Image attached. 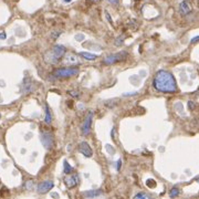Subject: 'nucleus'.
Listing matches in <instances>:
<instances>
[{
  "mask_svg": "<svg viewBox=\"0 0 199 199\" xmlns=\"http://www.w3.org/2000/svg\"><path fill=\"white\" fill-rule=\"evenodd\" d=\"M83 195L85 197H99V195H102V190H99V189H96V190H88V191H85V193H83Z\"/></svg>",
  "mask_w": 199,
  "mask_h": 199,
  "instance_id": "obj_11",
  "label": "nucleus"
},
{
  "mask_svg": "<svg viewBox=\"0 0 199 199\" xmlns=\"http://www.w3.org/2000/svg\"><path fill=\"white\" fill-rule=\"evenodd\" d=\"M76 74H79V69L76 68H62V69H57L53 72V75L55 77H60V79L71 77Z\"/></svg>",
  "mask_w": 199,
  "mask_h": 199,
  "instance_id": "obj_3",
  "label": "nucleus"
},
{
  "mask_svg": "<svg viewBox=\"0 0 199 199\" xmlns=\"http://www.w3.org/2000/svg\"><path fill=\"white\" fill-rule=\"evenodd\" d=\"M117 165H116V168L119 169V167H121V160H119V163H116Z\"/></svg>",
  "mask_w": 199,
  "mask_h": 199,
  "instance_id": "obj_23",
  "label": "nucleus"
},
{
  "mask_svg": "<svg viewBox=\"0 0 199 199\" xmlns=\"http://www.w3.org/2000/svg\"><path fill=\"white\" fill-rule=\"evenodd\" d=\"M53 186H54L53 181H51V180H45V181H42L41 184H39L38 187H37V191H38L39 193H45L49 190H51L53 188Z\"/></svg>",
  "mask_w": 199,
  "mask_h": 199,
  "instance_id": "obj_6",
  "label": "nucleus"
},
{
  "mask_svg": "<svg viewBox=\"0 0 199 199\" xmlns=\"http://www.w3.org/2000/svg\"><path fill=\"white\" fill-rule=\"evenodd\" d=\"M190 6H189V3H188V1H182L181 3H180V11H181V14H187L190 12Z\"/></svg>",
  "mask_w": 199,
  "mask_h": 199,
  "instance_id": "obj_10",
  "label": "nucleus"
},
{
  "mask_svg": "<svg viewBox=\"0 0 199 199\" xmlns=\"http://www.w3.org/2000/svg\"><path fill=\"white\" fill-rule=\"evenodd\" d=\"M64 53H65V48L63 45L58 44V45H55L51 51H49L45 54V58L44 59H45V61L50 62V63H55V62H58L63 57Z\"/></svg>",
  "mask_w": 199,
  "mask_h": 199,
  "instance_id": "obj_2",
  "label": "nucleus"
},
{
  "mask_svg": "<svg viewBox=\"0 0 199 199\" xmlns=\"http://www.w3.org/2000/svg\"><path fill=\"white\" fill-rule=\"evenodd\" d=\"M127 52H119V53H114V54L107 55L106 58L104 59L103 63L104 64H114L116 62H121V61L125 60L127 57Z\"/></svg>",
  "mask_w": 199,
  "mask_h": 199,
  "instance_id": "obj_4",
  "label": "nucleus"
},
{
  "mask_svg": "<svg viewBox=\"0 0 199 199\" xmlns=\"http://www.w3.org/2000/svg\"><path fill=\"white\" fill-rule=\"evenodd\" d=\"M69 93L71 94V95H73V96H79V94H76V92L75 91H70Z\"/></svg>",
  "mask_w": 199,
  "mask_h": 199,
  "instance_id": "obj_21",
  "label": "nucleus"
},
{
  "mask_svg": "<svg viewBox=\"0 0 199 199\" xmlns=\"http://www.w3.org/2000/svg\"><path fill=\"white\" fill-rule=\"evenodd\" d=\"M45 123L47 124H50L51 123V121H52V116H51V112H50L49 107H48V105L45 106Z\"/></svg>",
  "mask_w": 199,
  "mask_h": 199,
  "instance_id": "obj_15",
  "label": "nucleus"
},
{
  "mask_svg": "<svg viewBox=\"0 0 199 199\" xmlns=\"http://www.w3.org/2000/svg\"><path fill=\"white\" fill-rule=\"evenodd\" d=\"M107 1L111 3H113V5H116V3L119 2V0H107Z\"/></svg>",
  "mask_w": 199,
  "mask_h": 199,
  "instance_id": "obj_22",
  "label": "nucleus"
},
{
  "mask_svg": "<svg viewBox=\"0 0 199 199\" xmlns=\"http://www.w3.org/2000/svg\"><path fill=\"white\" fill-rule=\"evenodd\" d=\"M92 119H93V112H88L85 119H84V122H83V124H82V133L84 135H88V133L91 132Z\"/></svg>",
  "mask_w": 199,
  "mask_h": 199,
  "instance_id": "obj_5",
  "label": "nucleus"
},
{
  "mask_svg": "<svg viewBox=\"0 0 199 199\" xmlns=\"http://www.w3.org/2000/svg\"><path fill=\"white\" fill-rule=\"evenodd\" d=\"M147 186H148V187H155V186H156V182H155V180H153V179H148L147 180Z\"/></svg>",
  "mask_w": 199,
  "mask_h": 199,
  "instance_id": "obj_17",
  "label": "nucleus"
},
{
  "mask_svg": "<svg viewBox=\"0 0 199 199\" xmlns=\"http://www.w3.org/2000/svg\"><path fill=\"white\" fill-rule=\"evenodd\" d=\"M79 150L80 153H82V155H84L85 157H92L93 152H92L91 147L86 142H82V143L79 144Z\"/></svg>",
  "mask_w": 199,
  "mask_h": 199,
  "instance_id": "obj_7",
  "label": "nucleus"
},
{
  "mask_svg": "<svg viewBox=\"0 0 199 199\" xmlns=\"http://www.w3.org/2000/svg\"><path fill=\"white\" fill-rule=\"evenodd\" d=\"M80 55L82 58L86 59V60H88V61H94V60H96V58H97V55L92 54V53H88V52H81Z\"/></svg>",
  "mask_w": 199,
  "mask_h": 199,
  "instance_id": "obj_13",
  "label": "nucleus"
},
{
  "mask_svg": "<svg viewBox=\"0 0 199 199\" xmlns=\"http://www.w3.org/2000/svg\"><path fill=\"white\" fill-rule=\"evenodd\" d=\"M6 33L5 32H1L0 33V40H3V39H6Z\"/></svg>",
  "mask_w": 199,
  "mask_h": 199,
  "instance_id": "obj_19",
  "label": "nucleus"
},
{
  "mask_svg": "<svg viewBox=\"0 0 199 199\" xmlns=\"http://www.w3.org/2000/svg\"><path fill=\"white\" fill-rule=\"evenodd\" d=\"M135 198H148V196H147L146 193H137Z\"/></svg>",
  "mask_w": 199,
  "mask_h": 199,
  "instance_id": "obj_18",
  "label": "nucleus"
},
{
  "mask_svg": "<svg viewBox=\"0 0 199 199\" xmlns=\"http://www.w3.org/2000/svg\"><path fill=\"white\" fill-rule=\"evenodd\" d=\"M65 62L68 64H71V65H75V64H79L80 63V61H79V59L75 57V55H69L68 58H66Z\"/></svg>",
  "mask_w": 199,
  "mask_h": 199,
  "instance_id": "obj_12",
  "label": "nucleus"
},
{
  "mask_svg": "<svg viewBox=\"0 0 199 199\" xmlns=\"http://www.w3.org/2000/svg\"><path fill=\"white\" fill-rule=\"evenodd\" d=\"M63 1H64V2H71L72 0H63Z\"/></svg>",
  "mask_w": 199,
  "mask_h": 199,
  "instance_id": "obj_24",
  "label": "nucleus"
},
{
  "mask_svg": "<svg viewBox=\"0 0 199 199\" xmlns=\"http://www.w3.org/2000/svg\"><path fill=\"white\" fill-rule=\"evenodd\" d=\"M153 86L158 92L175 93L177 91V83L174 75L167 71H158L153 80Z\"/></svg>",
  "mask_w": 199,
  "mask_h": 199,
  "instance_id": "obj_1",
  "label": "nucleus"
},
{
  "mask_svg": "<svg viewBox=\"0 0 199 199\" xmlns=\"http://www.w3.org/2000/svg\"><path fill=\"white\" fill-rule=\"evenodd\" d=\"M63 168H64V174L70 175V174H72V173H73V167H72V166H70V164L68 163L66 160H64Z\"/></svg>",
  "mask_w": 199,
  "mask_h": 199,
  "instance_id": "obj_14",
  "label": "nucleus"
},
{
  "mask_svg": "<svg viewBox=\"0 0 199 199\" xmlns=\"http://www.w3.org/2000/svg\"><path fill=\"white\" fill-rule=\"evenodd\" d=\"M64 181H65V184L69 188H73L79 184V177H77V175H72L70 177H66Z\"/></svg>",
  "mask_w": 199,
  "mask_h": 199,
  "instance_id": "obj_9",
  "label": "nucleus"
},
{
  "mask_svg": "<svg viewBox=\"0 0 199 199\" xmlns=\"http://www.w3.org/2000/svg\"><path fill=\"white\" fill-rule=\"evenodd\" d=\"M41 142L44 145L45 148H51L53 146V137L50 133H42L41 135Z\"/></svg>",
  "mask_w": 199,
  "mask_h": 199,
  "instance_id": "obj_8",
  "label": "nucleus"
},
{
  "mask_svg": "<svg viewBox=\"0 0 199 199\" xmlns=\"http://www.w3.org/2000/svg\"><path fill=\"white\" fill-rule=\"evenodd\" d=\"M169 195H170V197H176V196H178V195H179V189H178V188H176V187H174V188H173V189L170 190V193H169Z\"/></svg>",
  "mask_w": 199,
  "mask_h": 199,
  "instance_id": "obj_16",
  "label": "nucleus"
},
{
  "mask_svg": "<svg viewBox=\"0 0 199 199\" xmlns=\"http://www.w3.org/2000/svg\"><path fill=\"white\" fill-rule=\"evenodd\" d=\"M197 41H199V36L196 37V38H193V40H191V43H196Z\"/></svg>",
  "mask_w": 199,
  "mask_h": 199,
  "instance_id": "obj_20",
  "label": "nucleus"
}]
</instances>
